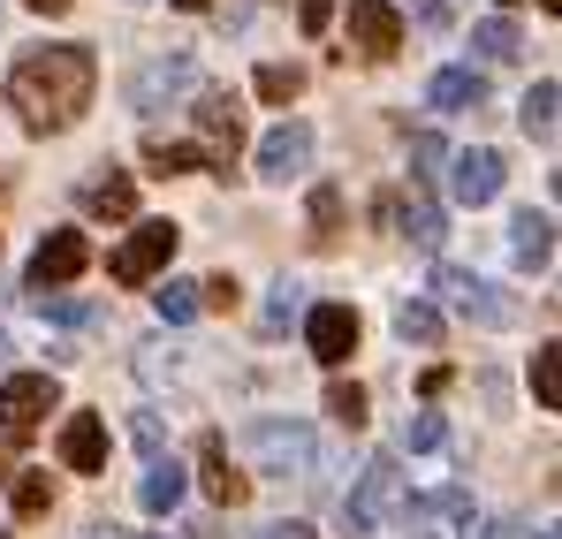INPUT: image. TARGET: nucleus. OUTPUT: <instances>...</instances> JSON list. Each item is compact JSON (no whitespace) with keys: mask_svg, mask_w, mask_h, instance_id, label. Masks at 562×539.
Instances as JSON below:
<instances>
[{"mask_svg":"<svg viewBox=\"0 0 562 539\" xmlns=\"http://www.w3.org/2000/svg\"><path fill=\"white\" fill-rule=\"evenodd\" d=\"M198 91V61L190 54H160V61H145L137 77H130V106L137 114H160V106H176Z\"/></svg>","mask_w":562,"mask_h":539,"instance_id":"obj_7","label":"nucleus"},{"mask_svg":"<svg viewBox=\"0 0 562 539\" xmlns=\"http://www.w3.org/2000/svg\"><path fill=\"white\" fill-rule=\"evenodd\" d=\"M85 205H92L99 221H130V205H137V190H130V176H99L92 190H85Z\"/></svg>","mask_w":562,"mask_h":539,"instance_id":"obj_25","label":"nucleus"},{"mask_svg":"<svg viewBox=\"0 0 562 539\" xmlns=\"http://www.w3.org/2000/svg\"><path fill=\"white\" fill-rule=\"evenodd\" d=\"M471 46H479L486 61H517V54H525V31H517L509 15H486V23L471 31Z\"/></svg>","mask_w":562,"mask_h":539,"instance_id":"obj_22","label":"nucleus"},{"mask_svg":"<svg viewBox=\"0 0 562 539\" xmlns=\"http://www.w3.org/2000/svg\"><path fill=\"white\" fill-rule=\"evenodd\" d=\"M335 236H342V190H327V182H319V190H312V244L327 251Z\"/></svg>","mask_w":562,"mask_h":539,"instance_id":"obj_28","label":"nucleus"},{"mask_svg":"<svg viewBox=\"0 0 562 539\" xmlns=\"http://www.w3.org/2000/svg\"><path fill=\"white\" fill-rule=\"evenodd\" d=\"M411 517H471V502L457 486H441V494H426V502H411Z\"/></svg>","mask_w":562,"mask_h":539,"instance_id":"obj_33","label":"nucleus"},{"mask_svg":"<svg viewBox=\"0 0 562 539\" xmlns=\"http://www.w3.org/2000/svg\"><path fill=\"white\" fill-rule=\"evenodd\" d=\"M31 304H38L46 319H69V327H92V304H77V296H61V289H31Z\"/></svg>","mask_w":562,"mask_h":539,"instance_id":"obj_31","label":"nucleus"},{"mask_svg":"<svg viewBox=\"0 0 562 539\" xmlns=\"http://www.w3.org/2000/svg\"><path fill=\"white\" fill-rule=\"evenodd\" d=\"M532 403H540V411H562V350L555 343L532 350Z\"/></svg>","mask_w":562,"mask_h":539,"instance_id":"obj_23","label":"nucleus"},{"mask_svg":"<svg viewBox=\"0 0 562 539\" xmlns=\"http://www.w3.org/2000/svg\"><path fill=\"white\" fill-rule=\"evenodd\" d=\"M153 312H160V327H190V319L205 312V304H198V281H176V273H168V281L153 289Z\"/></svg>","mask_w":562,"mask_h":539,"instance_id":"obj_20","label":"nucleus"},{"mask_svg":"<svg viewBox=\"0 0 562 539\" xmlns=\"http://www.w3.org/2000/svg\"><path fill=\"white\" fill-rule=\"evenodd\" d=\"M130 434H137V449H145V456H168V426H160V411H137Z\"/></svg>","mask_w":562,"mask_h":539,"instance_id":"obj_34","label":"nucleus"},{"mask_svg":"<svg viewBox=\"0 0 562 539\" xmlns=\"http://www.w3.org/2000/svg\"><path fill=\"white\" fill-rule=\"evenodd\" d=\"M532 539H555V532H532Z\"/></svg>","mask_w":562,"mask_h":539,"instance_id":"obj_43","label":"nucleus"},{"mask_svg":"<svg viewBox=\"0 0 562 539\" xmlns=\"http://www.w3.org/2000/svg\"><path fill=\"white\" fill-rule=\"evenodd\" d=\"M198 479H205V494H213L221 509H236V502L251 494V471H236L221 441H205V449H198Z\"/></svg>","mask_w":562,"mask_h":539,"instance_id":"obj_17","label":"nucleus"},{"mask_svg":"<svg viewBox=\"0 0 562 539\" xmlns=\"http://www.w3.org/2000/svg\"><path fill=\"white\" fill-rule=\"evenodd\" d=\"M502 176H509L502 153H486V145H479V153H457V160H449V198H457V205H494V198H502Z\"/></svg>","mask_w":562,"mask_h":539,"instance_id":"obj_12","label":"nucleus"},{"mask_svg":"<svg viewBox=\"0 0 562 539\" xmlns=\"http://www.w3.org/2000/svg\"><path fill=\"white\" fill-rule=\"evenodd\" d=\"M441 441H449L441 411H418V418H403V426H395V449H403V456H426V449H441Z\"/></svg>","mask_w":562,"mask_h":539,"instance_id":"obj_26","label":"nucleus"},{"mask_svg":"<svg viewBox=\"0 0 562 539\" xmlns=\"http://www.w3.org/2000/svg\"><path fill=\"white\" fill-rule=\"evenodd\" d=\"M145 168H153V176H190V168H213V160H205L198 145H168V137H153V145H145Z\"/></svg>","mask_w":562,"mask_h":539,"instance_id":"obj_27","label":"nucleus"},{"mask_svg":"<svg viewBox=\"0 0 562 539\" xmlns=\"http://www.w3.org/2000/svg\"><path fill=\"white\" fill-rule=\"evenodd\" d=\"M296 91H304V69H296V61H267V69H259V99H267V106H289Z\"/></svg>","mask_w":562,"mask_h":539,"instance_id":"obj_29","label":"nucleus"},{"mask_svg":"<svg viewBox=\"0 0 562 539\" xmlns=\"http://www.w3.org/2000/svg\"><path fill=\"white\" fill-rule=\"evenodd\" d=\"M555 77H540V85L525 91V137H532V145H555Z\"/></svg>","mask_w":562,"mask_h":539,"instance_id":"obj_21","label":"nucleus"},{"mask_svg":"<svg viewBox=\"0 0 562 539\" xmlns=\"http://www.w3.org/2000/svg\"><path fill=\"white\" fill-rule=\"evenodd\" d=\"M395 502H403V471H395V456H373V463L358 471V486L342 494V532L350 539L380 532V525L395 517Z\"/></svg>","mask_w":562,"mask_h":539,"instance_id":"obj_3","label":"nucleus"},{"mask_svg":"<svg viewBox=\"0 0 562 539\" xmlns=\"http://www.w3.org/2000/svg\"><path fill=\"white\" fill-rule=\"evenodd\" d=\"M198 304H213V312H228V304H236V281H228V273H213V281H198Z\"/></svg>","mask_w":562,"mask_h":539,"instance_id":"obj_36","label":"nucleus"},{"mask_svg":"<svg viewBox=\"0 0 562 539\" xmlns=\"http://www.w3.org/2000/svg\"><path fill=\"white\" fill-rule=\"evenodd\" d=\"M464 539H509V525H464Z\"/></svg>","mask_w":562,"mask_h":539,"instance_id":"obj_40","label":"nucleus"},{"mask_svg":"<svg viewBox=\"0 0 562 539\" xmlns=\"http://www.w3.org/2000/svg\"><path fill=\"white\" fill-rule=\"evenodd\" d=\"M426 99H434V114H471V106H486V77L479 69H441L426 85Z\"/></svg>","mask_w":562,"mask_h":539,"instance_id":"obj_18","label":"nucleus"},{"mask_svg":"<svg viewBox=\"0 0 562 539\" xmlns=\"http://www.w3.org/2000/svg\"><path fill=\"white\" fill-rule=\"evenodd\" d=\"M350 38L373 54V61H395L403 54V15L387 0H350Z\"/></svg>","mask_w":562,"mask_h":539,"instance_id":"obj_14","label":"nucleus"},{"mask_svg":"<svg viewBox=\"0 0 562 539\" xmlns=\"http://www.w3.org/2000/svg\"><path fill=\"white\" fill-rule=\"evenodd\" d=\"M92 85H99L92 46H38V54L15 61L8 99H15L23 130H69V122L92 106Z\"/></svg>","mask_w":562,"mask_h":539,"instance_id":"obj_1","label":"nucleus"},{"mask_svg":"<svg viewBox=\"0 0 562 539\" xmlns=\"http://www.w3.org/2000/svg\"><path fill=\"white\" fill-rule=\"evenodd\" d=\"M509 251H517V267H525V273H548V259H555V221L525 205V213L509 221Z\"/></svg>","mask_w":562,"mask_h":539,"instance_id":"obj_15","label":"nucleus"},{"mask_svg":"<svg viewBox=\"0 0 562 539\" xmlns=\"http://www.w3.org/2000/svg\"><path fill=\"white\" fill-rule=\"evenodd\" d=\"M190 494V471L176 463V456H153V471H145V486H137V502L153 509V517H168L176 502Z\"/></svg>","mask_w":562,"mask_h":539,"instance_id":"obj_19","label":"nucleus"},{"mask_svg":"<svg viewBox=\"0 0 562 539\" xmlns=\"http://www.w3.org/2000/svg\"><path fill=\"white\" fill-rule=\"evenodd\" d=\"M312 168V130L304 122H281L259 137V182H296Z\"/></svg>","mask_w":562,"mask_h":539,"instance_id":"obj_11","label":"nucleus"},{"mask_svg":"<svg viewBox=\"0 0 562 539\" xmlns=\"http://www.w3.org/2000/svg\"><path fill=\"white\" fill-rule=\"evenodd\" d=\"M183 8H205V0H183Z\"/></svg>","mask_w":562,"mask_h":539,"instance_id":"obj_42","label":"nucleus"},{"mask_svg":"<svg viewBox=\"0 0 562 539\" xmlns=\"http://www.w3.org/2000/svg\"><path fill=\"white\" fill-rule=\"evenodd\" d=\"M434 289H441L464 319H479V327H509V319H517V304H509L494 281H479L471 267H441V273H434Z\"/></svg>","mask_w":562,"mask_h":539,"instance_id":"obj_8","label":"nucleus"},{"mask_svg":"<svg viewBox=\"0 0 562 539\" xmlns=\"http://www.w3.org/2000/svg\"><path fill=\"white\" fill-rule=\"evenodd\" d=\"M176 244H183V228H176V221H137V228H130V244L106 259V273H114L122 289H145L153 273H168Z\"/></svg>","mask_w":562,"mask_h":539,"instance_id":"obj_5","label":"nucleus"},{"mask_svg":"<svg viewBox=\"0 0 562 539\" xmlns=\"http://www.w3.org/2000/svg\"><path fill=\"white\" fill-rule=\"evenodd\" d=\"M46 509H54V479L46 471H23L15 479V517H46Z\"/></svg>","mask_w":562,"mask_h":539,"instance_id":"obj_30","label":"nucleus"},{"mask_svg":"<svg viewBox=\"0 0 562 539\" xmlns=\"http://www.w3.org/2000/svg\"><path fill=\"white\" fill-rule=\"evenodd\" d=\"M296 23H304V38H319L335 23V0H296Z\"/></svg>","mask_w":562,"mask_h":539,"instance_id":"obj_35","label":"nucleus"},{"mask_svg":"<svg viewBox=\"0 0 562 539\" xmlns=\"http://www.w3.org/2000/svg\"><path fill=\"white\" fill-rule=\"evenodd\" d=\"M190 114H198V137H205L198 153L213 160V176L228 182L236 176L228 160L244 153V106H236V91H190Z\"/></svg>","mask_w":562,"mask_h":539,"instance_id":"obj_4","label":"nucleus"},{"mask_svg":"<svg viewBox=\"0 0 562 539\" xmlns=\"http://www.w3.org/2000/svg\"><path fill=\"white\" fill-rule=\"evenodd\" d=\"M304 350L319 364H350V350H358V312L350 304H312L304 312Z\"/></svg>","mask_w":562,"mask_h":539,"instance_id":"obj_10","label":"nucleus"},{"mask_svg":"<svg viewBox=\"0 0 562 539\" xmlns=\"http://www.w3.org/2000/svg\"><path fill=\"white\" fill-rule=\"evenodd\" d=\"M92 267V244H85V228H54L38 251H31V289H69L77 273Z\"/></svg>","mask_w":562,"mask_h":539,"instance_id":"obj_9","label":"nucleus"},{"mask_svg":"<svg viewBox=\"0 0 562 539\" xmlns=\"http://www.w3.org/2000/svg\"><path fill=\"white\" fill-rule=\"evenodd\" d=\"M0 539H15V532H0Z\"/></svg>","mask_w":562,"mask_h":539,"instance_id":"obj_45","label":"nucleus"},{"mask_svg":"<svg viewBox=\"0 0 562 539\" xmlns=\"http://www.w3.org/2000/svg\"><path fill=\"white\" fill-rule=\"evenodd\" d=\"M137 372L160 388V380H176V358H168V350H137Z\"/></svg>","mask_w":562,"mask_h":539,"instance_id":"obj_37","label":"nucleus"},{"mask_svg":"<svg viewBox=\"0 0 562 539\" xmlns=\"http://www.w3.org/2000/svg\"><path fill=\"white\" fill-rule=\"evenodd\" d=\"M46 411H61L54 372H15V380H0V434H8V441H23Z\"/></svg>","mask_w":562,"mask_h":539,"instance_id":"obj_6","label":"nucleus"},{"mask_svg":"<svg viewBox=\"0 0 562 539\" xmlns=\"http://www.w3.org/2000/svg\"><path fill=\"white\" fill-rule=\"evenodd\" d=\"M411 539H434V532H411Z\"/></svg>","mask_w":562,"mask_h":539,"instance_id":"obj_44","label":"nucleus"},{"mask_svg":"<svg viewBox=\"0 0 562 539\" xmlns=\"http://www.w3.org/2000/svg\"><path fill=\"white\" fill-rule=\"evenodd\" d=\"M23 8H38V15H69V0H23Z\"/></svg>","mask_w":562,"mask_h":539,"instance_id":"obj_41","label":"nucleus"},{"mask_svg":"<svg viewBox=\"0 0 562 539\" xmlns=\"http://www.w3.org/2000/svg\"><path fill=\"white\" fill-rule=\"evenodd\" d=\"M244 456H251V471H274V479H296V471H312V426L304 418H259V426H244Z\"/></svg>","mask_w":562,"mask_h":539,"instance_id":"obj_2","label":"nucleus"},{"mask_svg":"<svg viewBox=\"0 0 562 539\" xmlns=\"http://www.w3.org/2000/svg\"><path fill=\"white\" fill-rule=\"evenodd\" d=\"M327 411L358 434V426H366V388H358V380H335V388H327Z\"/></svg>","mask_w":562,"mask_h":539,"instance_id":"obj_32","label":"nucleus"},{"mask_svg":"<svg viewBox=\"0 0 562 539\" xmlns=\"http://www.w3.org/2000/svg\"><path fill=\"white\" fill-rule=\"evenodd\" d=\"M259 539H319V532H312V525H296V517H281V525H267Z\"/></svg>","mask_w":562,"mask_h":539,"instance_id":"obj_39","label":"nucleus"},{"mask_svg":"<svg viewBox=\"0 0 562 539\" xmlns=\"http://www.w3.org/2000/svg\"><path fill=\"white\" fill-rule=\"evenodd\" d=\"M380 213H387V221H395V228H403L418 251H441V236H449V228H441V205H434L418 182H411L403 198H380Z\"/></svg>","mask_w":562,"mask_h":539,"instance_id":"obj_13","label":"nucleus"},{"mask_svg":"<svg viewBox=\"0 0 562 539\" xmlns=\"http://www.w3.org/2000/svg\"><path fill=\"white\" fill-rule=\"evenodd\" d=\"M61 463H69V471H85V479L106 471V426H99L92 411H77V418L61 426Z\"/></svg>","mask_w":562,"mask_h":539,"instance_id":"obj_16","label":"nucleus"},{"mask_svg":"<svg viewBox=\"0 0 562 539\" xmlns=\"http://www.w3.org/2000/svg\"><path fill=\"white\" fill-rule=\"evenodd\" d=\"M395 335H403V343H418V350H434V343H441V312L403 296V304H395Z\"/></svg>","mask_w":562,"mask_h":539,"instance_id":"obj_24","label":"nucleus"},{"mask_svg":"<svg viewBox=\"0 0 562 539\" xmlns=\"http://www.w3.org/2000/svg\"><path fill=\"white\" fill-rule=\"evenodd\" d=\"M411 160H418V168H434V160H449V153H441V137H426V130H418V137H411Z\"/></svg>","mask_w":562,"mask_h":539,"instance_id":"obj_38","label":"nucleus"}]
</instances>
